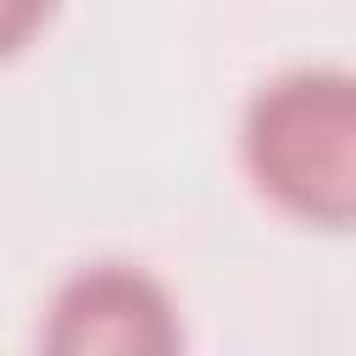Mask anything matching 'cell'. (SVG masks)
<instances>
[{"instance_id":"7a4b0ae2","label":"cell","mask_w":356,"mask_h":356,"mask_svg":"<svg viewBox=\"0 0 356 356\" xmlns=\"http://www.w3.org/2000/svg\"><path fill=\"white\" fill-rule=\"evenodd\" d=\"M39 356H184V317L156 273L83 261L39 317Z\"/></svg>"},{"instance_id":"6da1fadb","label":"cell","mask_w":356,"mask_h":356,"mask_svg":"<svg viewBox=\"0 0 356 356\" xmlns=\"http://www.w3.org/2000/svg\"><path fill=\"white\" fill-rule=\"evenodd\" d=\"M239 156L273 206L345 228L356 211V78L345 67H289L267 78L245 106Z\"/></svg>"},{"instance_id":"3957f363","label":"cell","mask_w":356,"mask_h":356,"mask_svg":"<svg viewBox=\"0 0 356 356\" xmlns=\"http://www.w3.org/2000/svg\"><path fill=\"white\" fill-rule=\"evenodd\" d=\"M56 0H0V61L17 56L44 22H50Z\"/></svg>"}]
</instances>
